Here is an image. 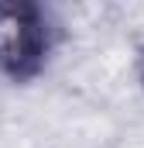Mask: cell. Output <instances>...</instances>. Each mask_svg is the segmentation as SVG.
Listing matches in <instances>:
<instances>
[{
    "mask_svg": "<svg viewBox=\"0 0 144 148\" xmlns=\"http://www.w3.org/2000/svg\"><path fill=\"white\" fill-rule=\"evenodd\" d=\"M141 86H144V48H141Z\"/></svg>",
    "mask_w": 144,
    "mask_h": 148,
    "instance_id": "cell-2",
    "label": "cell"
},
{
    "mask_svg": "<svg viewBox=\"0 0 144 148\" xmlns=\"http://www.w3.org/2000/svg\"><path fill=\"white\" fill-rule=\"evenodd\" d=\"M55 48V24L41 3H0V76L10 83H31L45 73Z\"/></svg>",
    "mask_w": 144,
    "mask_h": 148,
    "instance_id": "cell-1",
    "label": "cell"
}]
</instances>
